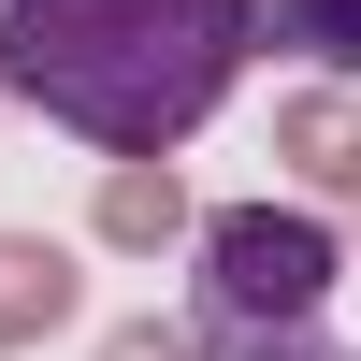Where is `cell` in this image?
Listing matches in <instances>:
<instances>
[{
    "instance_id": "6da1fadb",
    "label": "cell",
    "mask_w": 361,
    "mask_h": 361,
    "mask_svg": "<svg viewBox=\"0 0 361 361\" xmlns=\"http://www.w3.org/2000/svg\"><path fill=\"white\" fill-rule=\"evenodd\" d=\"M260 0H0V87L102 159H173L231 102Z\"/></svg>"
},
{
    "instance_id": "7a4b0ae2",
    "label": "cell",
    "mask_w": 361,
    "mask_h": 361,
    "mask_svg": "<svg viewBox=\"0 0 361 361\" xmlns=\"http://www.w3.org/2000/svg\"><path fill=\"white\" fill-rule=\"evenodd\" d=\"M347 275V231L318 202H217L202 217V318H318Z\"/></svg>"
},
{
    "instance_id": "3957f363",
    "label": "cell",
    "mask_w": 361,
    "mask_h": 361,
    "mask_svg": "<svg viewBox=\"0 0 361 361\" xmlns=\"http://www.w3.org/2000/svg\"><path fill=\"white\" fill-rule=\"evenodd\" d=\"M73 304H87L73 246H58V231H0V361L44 347V333H73Z\"/></svg>"
},
{
    "instance_id": "277c9868",
    "label": "cell",
    "mask_w": 361,
    "mask_h": 361,
    "mask_svg": "<svg viewBox=\"0 0 361 361\" xmlns=\"http://www.w3.org/2000/svg\"><path fill=\"white\" fill-rule=\"evenodd\" d=\"M87 231H102L116 260H159L173 231H188V173H173V159H102V202H87Z\"/></svg>"
},
{
    "instance_id": "5b68a950",
    "label": "cell",
    "mask_w": 361,
    "mask_h": 361,
    "mask_svg": "<svg viewBox=\"0 0 361 361\" xmlns=\"http://www.w3.org/2000/svg\"><path fill=\"white\" fill-rule=\"evenodd\" d=\"M275 159L304 173L318 202H361V102H347V87H304V102H275Z\"/></svg>"
},
{
    "instance_id": "8992f818",
    "label": "cell",
    "mask_w": 361,
    "mask_h": 361,
    "mask_svg": "<svg viewBox=\"0 0 361 361\" xmlns=\"http://www.w3.org/2000/svg\"><path fill=\"white\" fill-rule=\"evenodd\" d=\"M260 44L304 58L318 87H347V73H361V0H260Z\"/></svg>"
},
{
    "instance_id": "52a82bcc",
    "label": "cell",
    "mask_w": 361,
    "mask_h": 361,
    "mask_svg": "<svg viewBox=\"0 0 361 361\" xmlns=\"http://www.w3.org/2000/svg\"><path fill=\"white\" fill-rule=\"evenodd\" d=\"M188 361H361L318 318H188Z\"/></svg>"
},
{
    "instance_id": "ba28073f",
    "label": "cell",
    "mask_w": 361,
    "mask_h": 361,
    "mask_svg": "<svg viewBox=\"0 0 361 361\" xmlns=\"http://www.w3.org/2000/svg\"><path fill=\"white\" fill-rule=\"evenodd\" d=\"M87 361H188V333H173V318H116Z\"/></svg>"
},
{
    "instance_id": "9c48e42d",
    "label": "cell",
    "mask_w": 361,
    "mask_h": 361,
    "mask_svg": "<svg viewBox=\"0 0 361 361\" xmlns=\"http://www.w3.org/2000/svg\"><path fill=\"white\" fill-rule=\"evenodd\" d=\"M0 102H15V87H0Z\"/></svg>"
}]
</instances>
